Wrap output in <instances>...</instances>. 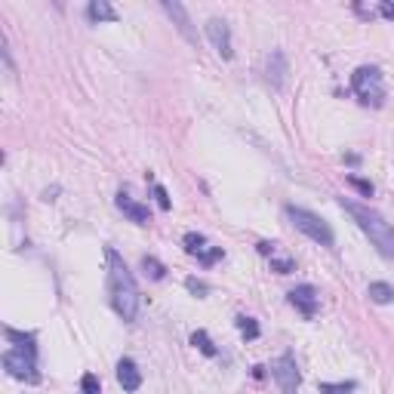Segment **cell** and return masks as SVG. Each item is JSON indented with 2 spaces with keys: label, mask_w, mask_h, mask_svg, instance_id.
<instances>
[{
  "label": "cell",
  "mask_w": 394,
  "mask_h": 394,
  "mask_svg": "<svg viewBox=\"0 0 394 394\" xmlns=\"http://www.w3.org/2000/svg\"><path fill=\"white\" fill-rule=\"evenodd\" d=\"M271 373H274V379H278V385H280V391L284 394L299 391V366H296L293 354H280L278 364L271 366Z\"/></svg>",
  "instance_id": "cell-6"
},
{
  "label": "cell",
  "mask_w": 394,
  "mask_h": 394,
  "mask_svg": "<svg viewBox=\"0 0 394 394\" xmlns=\"http://www.w3.org/2000/svg\"><path fill=\"white\" fill-rule=\"evenodd\" d=\"M271 268L278 274H290V271H296V262L290 256H271Z\"/></svg>",
  "instance_id": "cell-20"
},
{
  "label": "cell",
  "mask_w": 394,
  "mask_h": 394,
  "mask_svg": "<svg viewBox=\"0 0 394 394\" xmlns=\"http://www.w3.org/2000/svg\"><path fill=\"white\" fill-rule=\"evenodd\" d=\"M87 19L90 22H117V12L108 0H90L87 6Z\"/></svg>",
  "instance_id": "cell-12"
},
{
  "label": "cell",
  "mask_w": 394,
  "mask_h": 394,
  "mask_svg": "<svg viewBox=\"0 0 394 394\" xmlns=\"http://www.w3.org/2000/svg\"><path fill=\"white\" fill-rule=\"evenodd\" d=\"M379 12H382L385 19H394V3L391 0H382V3H379Z\"/></svg>",
  "instance_id": "cell-26"
},
{
  "label": "cell",
  "mask_w": 394,
  "mask_h": 394,
  "mask_svg": "<svg viewBox=\"0 0 394 394\" xmlns=\"http://www.w3.org/2000/svg\"><path fill=\"white\" fill-rule=\"evenodd\" d=\"M142 268H145V274L151 280H163V278H167V268H163L154 256H145V259H142Z\"/></svg>",
  "instance_id": "cell-17"
},
{
  "label": "cell",
  "mask_w": 394,
  "mask_h": 394,
  "mask_svg": "<svg viewBox=\"0 0 394 394\" xmlns=\"http://www.w3.org/2000/svg\"><path fill=\"white\" fill-rule=\"evenodd\" d=\"M3 366L10 370V376L16 379H28V382H37V360H34V351L28 348H12V351L3 354Z\"/></svg>",
  "instance_id": "cell-5"
},
{
  "label": "cell",
  "mask_w": 394,
  "mask_h": 394,
  "mask_svg": "<svg viewBox=\"0 0 394 394\" xmlns=\"http://www.w3.org/2000/svg\"><path fill=\"white\" fill-rule=\"evenodd\" d=\"M163 12L173 19L176 28L182 31V37H185L188 43H197V34H194V28H191V19H188V10H185V6L176 3V0H163Z\"/></svg>",
  "instance_id": "cell-9"
},
{
  "label": "cell",
  "mask_w": 394,
  "mask_h": 394,
  "mask_svg": "<svg viewBox=\"0 0 394 394\" xmlns=\"http://www.w3.org/2000/svg\"><path fill=\"white\" fill-rule=\"evenodd\" d=\"M182 244H185V253L188 256H197V259H200L203 253H207V238H203V234H197V231H188L185 238H182Z\"/></svg>",
  "instance_id": "cell-15"
},
{
  "label": "cell",
  "mask_w": 394,
  "mask_h": 394,
  "mask_svg": "<svg viewBox=\"0 0 394 394\" xmlns=\"http://www.w3.org/2000/svg\"><path fill=\"white\" fill-rule=\"evenodd\" d=\"M81 388H83V394H98V379L93 373H87V376L81 379Z\"/></svg>",
  "instance_id": "cell-24"
},
{
  "label": "cell",
  "mask_w": 394,
  "mask_h": 394,
  "mask_svg": "<svg viewBox=\"0 0 394 394\" xmlns=\"http://www.w3.org/2000/svg\"><path fill=\"white\" fill-rule=\"evenodd\" d=\"M191 345H194V348H200V351L207 354V357H216V354H219V348L213 345V339H209L203 330H197L194 336H191Z\"/></svg>",
  "instance_id": "cell-16"
},
{
  "label": "cell",
  "mask_w": 394,
  "mask_h": 394,
  "mask_svg": "<svg viewBox=\"0 0 394 394\" xmlns=\"http://www.w3.org/2000/svg\"><path fill=\"white\" fill-rule=\"evenodd\" d=\"M351 90H354V96H357L364 105H373V108H379V105L385 102L382 71H379L376 65H360V68L351 74Z\"/></svg>",
  "instance_id": "cell-4"
},
{
  "label": "cell",
  "mask_w": 394,
  "mask_h": 394,
  "mask_svg": "<svg viewBox=\"0 0 394 394\" xmlns=\"http://www.w3.org/2000/svg\"><path fill=\"white\" fill-rule=\"evenodd\" d=\"M238 330L244 339H259V324H256L253 318H247V314H240L238 318Z\"/></svg>",
  "instance_id": "cell-18"
},
{
  "label": "cell",
  "mask_w": 394,
  "mask_h": 394,
  "mask_svg": "<svg viewBox=\"0 0 394 394\" xmlns=\"http://www.w3.org/2000/svg\"><path fill=\"white\" fill-rule=\"evenodd\" d=\"M284 77H287V59L280 50H274L271 56H268V81H271L274 87H284Z\"/></svg>",
  "instance_id": "cell-13"
},
{
  "label": "cell",
  "mask_w": 394,
  "mask_h": 394,
  "mask_svg": "<svg viewBox=\"0 0 394 394\" xmlns=\"http://www.w3.org/2000/svg\"><path fill=\"white\" fill-rule=\"evenodd\" d=\"M348 185L351 188H357L364 197H373V182H366V179H360V176H348Z\"/></svg>",
  "instance_id": "cell-21"
},
{
  "label": "cell",
  "mask_w": 394,
  "mask_h": 394,
  "mask_svg": "<svg viewBox=\"0 0 394 394\" xmlns=\"http://www.w3.org/2000/svg\"><path fill=\"white\" fill-rule=\"evenodd\" d=\"M117 209H121L123 216H127L129 222H136V225H148L151 222V213H148V207L145 203H139V200H133V197H129L127 191H121L117 194Z\"/></svg>",
  "instance_id": "cell-10"
},
{
  "label": "cell",
  "mask_w": 394,
  "mask_h": 394,
  "mask_svg": "<svg viewBox=\"0 0 394 394\" xmlns=\"http://www.w3.org/2000/svg\"><path fill=\"white\" fill-rule=\"evenodd\" d=\"M108 290H111V305L121 314L123 320H136L139 314V290H136V280L129 274L127 262L121 259L117 249L108 247Z\"/></svg>",
  "instance_id": "cell-1"
},
{
  "label": "cell",
  "mask_w": 394,
  "mask_h": 394,
  "mask_svg": "<svg viewBox=\"0 0 394 394\" xmlns=\"http://www.w3.org/2000/svg\"><path fill=\"white\" fill-rule=\"evenodd\" d=\"M259 253H262V256H274V244H268V240H259Z\"/></svg>",
  "instance_id": "cell-27"
},
{
  "label": "cell",
  "mask_w": 394,
  "mask_h": 394,
  "mask_svg": "<svg viewBox=\"0 0 394 394\" xmlns=\"http://www.w3.org/2000/svg\"><path fill=\"white\" fill-rule=\"evenodd\" d=\"M366 296H370L376 305H388V302H394V287L385 284V280H373L370 290H366Z\"/></svg>",
  "instance_id": "cell-14"
},
{
  "label": "cell",
  "mask_w": 394,
  "mask_h": 394,
  "mask_svg": "<svg viewBox=\"0 0 394 394\" xmlns=\"http://www.w3.org/2000/svg\"><path fill=\"white\" fill-rule=\"evenodd\" d=\"M154 197H157V203H160V209H169V207H173V203H169L167 188H163V185H154Z\"/></svg>",
  "instance_id": "cell-25"
},
{
  "label": "cell",
  "mask_w": 394,
  "mask_h": 394,
  "mask_svg": "<svg viewBox=\"0 0 394 394\" xmlns=\"http://www.w3.org/2000/svg\"><path fill=\"white\" fill-rule=\"evenodd\" d=\"M342 203V209L348 216H351L354 222H357V228L370 238V244L379 249V253L385 256V259H394V225L391 222H385L382 216L376 213V209L364 207V203H354V200H339Z\"/></svg>",
  "instance_id": "cell-2"
},
{
  "label": "cell",
  "mask_w": 394,
  "mask_h": 394,
  "mask_svg": "<svg viewBox=\"0 0 394 394\" xmlns=\"http://www.w3.org/2000/svg\"><path fill=\"white\" fill-rule=\"evenodd\" d=\"M117 382L123 385V391H139L142 373H139V366H136L129 357H123L121 364H117Z\"/></svg>",
  "instance_id": "cell-11"
},
{
  "label": "cell",
  "mask_w": 394,
  "mask_h": 394,
  "mask_svg": "<svg viewBox=\"0 0 394 394\" xmlns=\"http://www.w3.org/2000/svg\"><path fill=\"white\" fill-rule=\"evenodd\" d=\"M222 259V247H213V249H207V253H203L200 256V259H197V262H200V265H216V262H219Z\"/></svg>",
  "instance_id": "cell-23"
},
{
  "label": "cell",
  "mask_w": 394,
  "mask_h": 394,
  "mask_svg": "<svg viewBox=\"0 0 394 394\" xmlns=\"http://www.w3.org/2000/svg\"><path fill=\"white\" fill-rule=\"evenodd\" d=\"M287 213V219H290V225L293 228H299L305 238H311L314 244H320V247H326V249H333L336 247V238H333V228L326 225L324 219H320L318 213H311V209H305V207H287L284 209Z\"/></svg>",
  "instance_id": "cell-3"
},
{
  "label": "cell",
  "mask_w": 394,
  "mask_h": 394,
  "mask_svg": "<svg viewBox=\"0 0 394 394\" xmlns=\"http://www.w3.org/2000/svg\"><path fill=\"white\" fill-rule=\"evenodd\" d=\"M185 287H188V290H191V293L197 296V299H203V296L209 293V287L203 284V280H197V278H188V280H185Z\"/></svg>",
  "instance_id": "cell-22"
},
{
  "label": "cell",
  "mask_w": 394,
  "mask_h": 394,
  "mask_svg": "<svg viewBox=\"0 0 394 394\" xmlns=\"http://www.w3.org/2000/svg\"><path fill=\"white\" fill-rule=\"evenodd\" d=\"M357 382H320V394H351Z\"/></svg>",
  "instance_id": "cell-19"
},
{
  "label": "cell",
  "mask_w": 394,
  "mask_h": 394,
  "mask_svg": "<svg viewBox=\"0 0 394 394\" xmlns=\"http://www.w3.org/2000/svg\"><path fill=\"white\" fill-rule=\"evenodd\" d=\"M290 305L296 311H302V318L311 320L314 314H318V290H314L311 284L296 287V290H290Z\"/></svg>",
  "instance_id": "cell-8"
},
{
  "label": "cell",
  "mask_w": 394,
  "mask_h": 394,
  "mask_svg": "<svg viewBox=\"0 0 394 394\" xmlns=\"http://www.w3.org/2000/svg\"><path fill=\"white\" fill-rule=\"evenodd\" d=\"M207 37L213 41V47L219 50L222 59L234 56V50H231V28H228L225 19H209V22H207Z\"/></svg>",
  "instance_id": "cell-7"
}]
</instances>
